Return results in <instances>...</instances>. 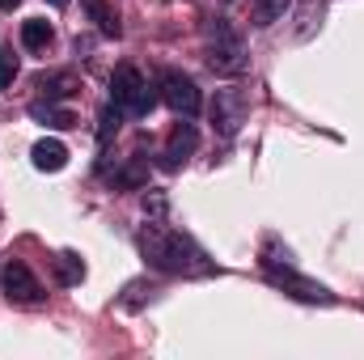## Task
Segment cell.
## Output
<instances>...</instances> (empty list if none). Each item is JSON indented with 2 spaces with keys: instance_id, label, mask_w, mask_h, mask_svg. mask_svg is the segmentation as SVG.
Listing matches in <instances>:
<instances>
[{
  "instance_id": "cell-1",
  "label": "cell",
  "mask_w": 364,
  "mask_h": 360,
  "mask_svg": "<svg viewBox=\"0 0 364 360\" xmlns=\"http://www.w3.org/2000/svg\"><path fill=\"white\" fill-rule=\"evenodd\" d=\"M140 255L149 259V268L166 271V275H203V271H212L203 250L191 238H182L178 229H166V225H144L140 229Z\"/></svg>"
},
{
  "instance_id": "cell-16",
  "label": "cell",
  "mask_w": 364,
  "mask_h": 360,
  "mask_svg": "<svg viewBox=\"0 0 364 360\" xmlns=\"http://www.w3.org/2000/svg\"><path fill=\"white\" fill-rule=\"evenodd\" d=\"M13 77H17V55H13V47L4 43V47H0V90H9Z\"/></svg>"
},
{
  "instance_id": "cell-4",
  "label": "cell",
  "mask_w": 364,
  "mask_h": 360,
  "mask_svg": "<svg viewBox=\"0 0 364 360\" xmlns=\"http://www.w3.org/2000/svg\"><path fill=\"white\" fill-rule=\"evenodd\" d=\"M263 268H267V280H272L275 288H284V292H292V297H301V301H314V305H331V301H335V292H331V288H322L318 280H309V275L292 271L288 263H284V268H275L272 259H263Z\"/></svg>"
},
{
  "instance_id": "cell-19",
  "label": "cell",
  "mask_w": 364,
  "mask_h": 360,
  "mask_svg": "<svg viewBox=\"0 0 364 360\" xmlns=\"http://www.w3.org/2000/svg\"><path fill=\"white\" fill-rule=\"evenodd\" d=\"M51 4H55V9H64V4H68V0H51Z\"/></svg>"
},
{
  "instance_id": "cell-9",
  "label": "cell",
  "mask_w": 364,
  "mask_h": 360,
  "mask_svg": "<svg viewBox=\"0 0 364 360\" xmlns=\"http://www.w3.org/2000/svg\"><path fill=\"white\" fill-rule=\"evenodd\" d=\"M30 157H34V170H43V174H55V170L68 166V149L60 140H38Z\"/></svg>"
},
{
  "instance_id": "cell-2",
  "label": "cell",
  "mask_w": 364,
  "mask_h": 360,
  "mask_svg": "<svg viewBox=\"0 0 364 360\" xmlns=\"http://www.w3.org/2000/svg\"><path fill=\"white\" fill-rule=\"evenodd\" d=\"M110 102L123 106V110H132V115H149L153 93L144 85L140 68H132V64H119V68H114V77H110Z\"/></svg>"
},
{
  "instance_id": "cell-7",
  "label": "cell",
  "mask_w": 364,
  "mask_h": 360,
  "mask_svg": "<svg viewBox=\"0 0 364 360\" xmlns=\"http://www.w3.org/2000/svg\"><path fill=\"white\" fill-rule=\"evenodd\" d=\"M212 123H220V132L233 136L237 123H242V93L237 90H220L216 93V102H212Z\"/></svg>"
},
{
  "instance_id": "cell-15",
  "label": "cell",
  "mask_w": 364,
  "mask_h": 360,
  "mask_svg": "<svg viewBox=\"0 0 364 360\" xmlns=\"http://www.w3.org/2000/svg\"><path fill=\"white\" fill-rule=\"evenodd\" d=\"M30 115H34V119H43L47 127H73V123H77V119H73V110H55V106H43V102H34V106H30Z\"/></svg>"
},
{
  "instance_id": "cell-17",
  "label": "cell",
  "mask_w": 364,
  "mask_h": 360,
  "mask_svg": "<svg viewBox=\"0 0 364 360\" xmlns=\"http://www.w3.org/2000/svg\"><path fill=\"white\" fill-rule=\"evenodd\" d=\"M119 119H123V115H119V106H106V110H102V127H97V140H102V144L119 132Z\"/></svg>"
},
{
  "instance_id": "cell-18",
  "label": "cell",
  "mask_w": 364,
  "mask_h": 360,
  "mask_svg": "<svg viewBox=\"0 0 364 360\" xmlns=\"http://www.w3.org/2000/svg\"><path fill=\"white\" fill-rule=\"evenodd\" d=\"M17 4H21V0H0V9H4V13H13Z\"/></svg>"
},
{
  "instance_id": "cell-14",
  "label": "cell",
  "mask_w": 364,
  "mask_h": 360,
  "mask_svg": "<svg viewBox=\"0 0 364 360\" xmlns=\"http://www.w3.org/2000/svg\"><path fill=\"white\" fill-rule=\"evenodd\" d=\"M55 271H60V284H81V280H85V263H81V255H73V250L55 255Z\"/></svg>"
},
{
  "instance_id": "cell-12",
  "label": "cell",
  "mask_w": 364,
  "mask_h": 360,
  "mask_svg": "<svg viewBox=\"0 0 364 360\" xmlns=\"http://www.w3.org/2000/svg\"><path fill=\"white\" fill-rule=\"evenodd\" d=\"M38 90L47 93V102L51 97H73L77 93V77L73 73H51V77H38Z\"/></svg>"
},
{
  "instance_id": "cell-13",
  "label": "cell",
  "mask_w": 364,
  "mask_h": 360,
  "mask_svg": "<svg viewBox=\"0 0 364 360\" xmlns=\"http://www.w3.org/2000/svg\"><path fill=\"white\" fill-rule=\"evenodd\" d=\"M288 13V0H250V17L255 26H275Z\"/></svg>"
},
{
  "instance_id": "cell-10",
  "label": "cell",
  "mask_w": 364,
  "mask_h": 360,
  "mask_svg": "<svg viewBox=\"0 0 364 360\" xmlns=\"http://www.w3.org/2000/svg\"><path fill=\"white\" fill-rule=\"evenodd\" d=\"M85 4V13H90V21L106 34V38H119L123 34V26H119V13H114V4L110 0H81Z\"/></svg>"
},
{
  "instance_id": "cell-3",
  "label": "cell",
  "mask_w": 364,
  "mask_h": 360,
  "mask_svg": "<svg viewBox=\"0 0 364 360\" xmlns=\"http://www.w3.org/2000/svg\"><path fill=\"white\" fill-rule=\"evenodd\" d=\"M208 68L220 73V77H237V73L246 68L242 38H237L225 21H216V30H212V43H208Z\"/></svg>"
},
{
  "instance_id": "cell-6",
  "label": "cell",
  "mask_w": 364,
  "mask_h": 360,
  "mask_svg": "<svg viewBox=\"0 0 364 360\" xmlns=\"http://www.w3.org/2000/svg\"><path fill=\"white\" fill-rule=\"evenodd\" d=\"M161 102L174 110V115H195L199 110V90H195V81L191 77H182V73H161Z\"/></svg>"
},
{
  "instance_id": "cell-5",
  "label": "cell",
  "mask_w": 364,
  "mask_h": 360,
  "mask_svg": "<svg viewBox=\"0 0 364 360\" xmlns=\"http://www.w3.org/2000/svg\"><path fill=\"white\" fill-rule=\"evenodd\" d=\"M0 288H4V297H9L13 305H38V301H43L38 275L26 268L21 259H9V263H4V271H0Z\"/></svg>"
},
{
  "instance_id": "cell-11",
  "label": "cell",
  "mask_w": 364,
  "mask_h": 360,
  "mask_svg": "<svg viewBox=\"0 0 364 360\" xmlns=\"http://www.w3.org/2000/svg\"><path fill=\"white\" fill-rule=\"evenodd\" d=\"M21 43H26L30 51H43V47L51 43V21H43V17L21 21Z\"/></svg>"
},
{
  "instance_id": "cell-8",
  "label": "cell",
  "mask_w": 364,
  "mask_h": 360,
  "mask_svg": "<svg viewBox=\"0 0 364 360\" xmlns=\"http://www.w3.org/2000/svg\"><path fill=\"white\" fill-rule=\"evenodd\" d=\"M195 144H199V132H195L191 123H178V127L170 132V140H166V166L178 170L182 162L195 153Z\"/></svg>"
}]
</instances>
